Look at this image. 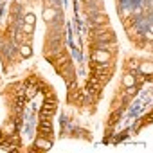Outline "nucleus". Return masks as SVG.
I'll return each instance as SVG.
<instances>
[{
  "instance_id": "39448f33",
  "label": "nucleus",
  "mask_w": 153,
  "mask_h": 153,
  "mask_svg": "<svg viewBox=\"0 0 153 153\" xmlns=\"http://www.w3.org/2000/svg\"><path fill=\"white\" fill-rule=\"evenodd\" d=\"M139 68H140V72H142V74H151V70H153V67H151V63H149V61H148V63H142Z\"/></svg>"
},
{
  "instance_id": "0eeeda50",
  "label": "nucleus",
  "mask_w": 153,
  "mask_h": 153,
  "mask_svg": "<svg viewBox=\"0 0 153 153\" xmlns=\"http://www.w3.org/2000/svg\"><path fill=\"white\" fill-rule=\"evenodd\" d=\"M34 22H36V18H34V15H33V13L25 15V24H29V25H34Z\"/></svg>"
},
{
  "instance_id": "423d86ee",
  "label": "nucleus",
  "mask_w": 153,
  "mask_h": 153,
  "mask_svg": "<svg viewBox=\"0 0 153 153\" xmlns=\"http://www.w3.org/2000/svg\"><path fill=\"white\" fill-rule=\"evenodd\" d=\"M20 52H22V56H24V58H27V56H31V52H33V51H31V47H29V45H24V47L20 49Z\"/></svg>"
},
{
  "instance_id": "1a4fd4ad",
  "label": "nucleus",
  "mask_w": 153,
  "mask_h": 153,
  "mask_svg": "<svg viewBox=\"0 0 153 153\" xmlns=\"http://www.w3.org/2000/svg\"><path fill=\"white\" fill-rule=\"evenodd\" d=\"M34 94H36V90H34L33 87H31V88H27V97H33Z\"/></svg>"
},
{
  "instance_id": "20e7f679",
  "label": "nucleus",
  "mask_w": 153,
  "mask_h": 153,
  "mask_svg": "<svg viewBox=\"0 0 153 153\" xmlns=\"http://www.w3.org/2000/svg\"><path fill=\"white\" fill-rule=\"evenodd\" d=\"M54 16H56V11H54V9H45V11H43V18H45L47 22H51Z\"/></svg>"
},
{
  "instance_id": "6e6552de",
  "label": "nucleus",
  "mask_w": 153,
  "mask_h": 153,
  "mask_svg": "<svg viewBox=\"0 0 153 153\" xmlns=\"http://www.w3.org/2000/svg\"><path fill=\"white\" fill-rule=\"evenodd\" d=\"M24 33H33V25L25 24V25H24Z\"/></svg>"
},
{
  "instance_id": "f257e3e1",
  "label": "nucleus",
  "mask_w": 153,
  "mask_h": 153,
  "mask_svg": "<svg viewBox=\"0 0 153 153\" xmlns=\"http://www.w3.org/2000/svg\"><path fill=\"white\" fill-rule=\"evenodd\" d=\"M94 58H96L97 61H101V63H103V61H108V59H110V54H108V52L99 51V52H96V54H94Z\"/></svg>"
},
{
  "instance_id": "f03ea898",
  "label": "nucleus",
  "mask_w": 153,
  "mask_h": 153,
  "mask_svg": "<svg viewBox=\"0 0 153 153\" xmlns=\"http://www.w3.org/2000/svg\"><path fill=\"white\" fill-rule=\"evenodd\" d=\"M123 83H124V87H133L135 85V78L131 74H126L124 78H123Z\"/></svg>"
},
{
  "instance_id": "9d476101",
  "label": "nucleus",
  "mask_w": 153,
  "mask_h": 153,
  "mask_svg": "<svg viewBox=\"0 0 153 153\" xmlns=\"http://www.w3.org/2000/svg\"><path fill=\"white\" fill-rule=\"evenodd\" d=\"M101 22H106L105 15H103V16H97V18H96V24H101Z\"/></svg>"
},
{
  "instance_id": "7ed1b4c3",
  "label": "nucleus",
  "mask_w": 153,
  "mask_h": 153,
  "mask_svg": "<svg viewBox=\"0 0 153 153\" xmlns=\"http://www.w3.org/2000/svg\"><path fill=\"white\" fill-rule=\"evenodd\" d=\"M36 146H38L40 149H49V148H51V140H45V139H38V140H36Z\"/></svg>"
}]
</instances>
